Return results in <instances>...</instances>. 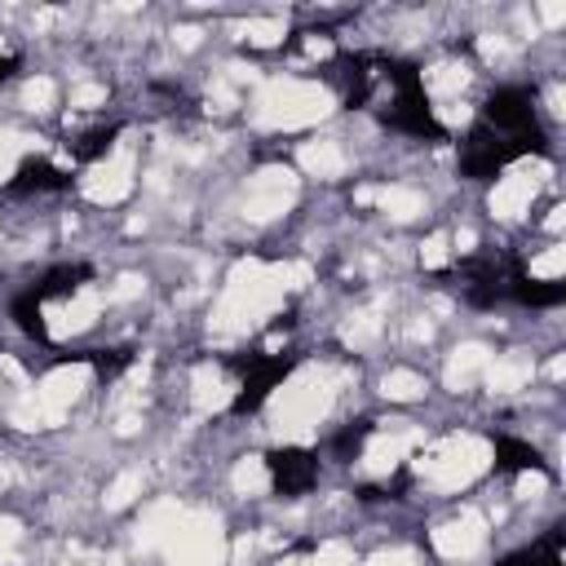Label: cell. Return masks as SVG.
<instances>
[{"instance_id":"1","label":"cell","mask_w":566,"mask_h":566,"mask_svg":"<svg viewBox=\"0 0 566 566\" xmlns=\"http://www.w3.org/2000/svg\"><path fill=\"white\" fill-rule=\"evenodd\" d=\"M380 80L394 88L389 106L376 111V119L389 128V133H402V137H416V142H447V128L442 119L433 115L429 106V93H424V80L411 62L402 57H380Z\"/></svg>"},{"instance_id":"2","label":"cell","mask_w":566,"mask_h":566,"mask_svg":"<svg viewBox=\"0 0 566 566\" xmlns=\"http://www.w3.org/2000/svg\"><path fill=\"white\" fill-rule=\"evenodd\" d=\"M301 363V349H283V354H261V349H243V354H226V367L243 376L239 394L230 398V416H252L265 407V398L274 394V385H283Z\"/></svg>"},{"instance_id":"3","label":"cell","mask_w":566,"mask_h":566,"mask_svg":"<svg viewBox=\"0 0 566 566\" xmlns=\"http://www.w3.org/2000/svg\"><path fill=\"white\" fill-rule=\"evenodd\" d=\"M478 119L504 137H517V142H531L539 155H548V133L535 115V88L531 84H500L486 93V102L478 106Z\"/></svg>"},{"instance_id":"4","label":"cell","mask_w":566,"mask_h":566,"mask_svg":"<svg viewBox=\"0 0 566 566\" xmlns=\"http://www.w3.org/2000/svg\"><path fill=\"white\" fill-rule=\"evenodd\" d=\"M522 155H539L531 142H517V137H504V133H495V128H486L482 119H473L469 124V133H464V142H460V177H469V181H495L500 177V168L504 164H513V159H522Z\"/></svg>"},{"instance_id":"5","label":"cell","mask_w":566,"mask_h":566,"mask_svg":"<svg viewBox=\"0 0 566 566\" xmlns=\"http://www.w3.org/2000/svg\"><path fill=\"white\" fill-rule=\"evenodd\" d=\"M504 265H509V256H500V252H478V256H464V261L451 265V270H438L433 279H438V283L460 279L464 305H473V310H495V305L504 301Z\"/></svg>"},{"instance_id":"6","label":"cell","mask_w":566,"mask_h":566,"mask_svg":"<svg viewBox=\"0 0 566 566\" xmlns=\"http://www.w3.org/2000/svg\"><path fill=\"white\" fill-rule=\"evenodd\" d=\"M265 469H270L274 495H283V500H296V495L314 491V482H318V455L310 447H274V451H265Z\"/></svg>"},{"instance_id":"7","label":"cell","mask_w":566,"mask_h":566,"mask_svg":"<svg viewBox=\"0 0 566 566\" xmlns=\"http://www.w3.org/2000/svg\"><path fill=\"white\" fill-rule=\"evenodd\" d=\"M380 57H385V53H340V57L332 62V75H336L340 97H345L349 111H358V106L371 102L376 80H380Z\"/></svg>"},{"instance_id":"8","label":"cell","mask_w":566,"mask_h":566,"mask_svg":"<svg viewBox=\"0 0 566 566\" xmlns=\"http://www.w3.org/2000/svg\"><path fill=\"white\" fill-rule=\"evenodd\" d=\"M71 186H75V177H71L66 168L49 164L44 155H27V159L13 168L4 195H13V199H22V195H62V190H71Z\"/></svg>"},{"instance_id":"9","label":"cell","mask_w":566,"mask_h":566,"mask_svg":"<svg viewBox=\"0 0 566 566\" xmlns=\"http://www.w3.org/2000/svg\"><path fill=\"white\" fill-rule=\"evenodd\" d=\"M504 270H509L504 274V296H513L517 305H526V310H553V305L566 301V283L562 279H531L526 265H522V256H509Z\"/></svg>"},{"instance_id":"10","label":"cell","mask_w":566,"mask_h":566,"mask_svg":"<svg viewBox=\"0 0 566 566\" xmlns=\"http://www.w3.org/2000/svg\"><path fill=\"white\" fill-rule=\"evenodd\" d=\"M491 447H495V473H500V478H513V473H522V469L553 473L548 460H544L531 442H522V438H513V433H495V429H491Z\"/></svg>"},{"instance_id":"11","label":"cell","mask_w":566,"mask_h":566,"mask_svg":"<svg viewBox=\"0 0 566 566\" xmlns=\"http://www.w3.org/2000/svg\"><path fill=\"white\" fill-rule=\"evenodd\" d=\"M9 318H13V327H18L27 340H35V345H49L44 301H40V292H35V287H22V292H13V301H9Z\"/></svg>"},{"instance_id":"12","label":"cell","mask_w":566,"mask_h":566,"mask_svg":"<svg viewBox=\"0 0 566 566\" xmlns=\"http://www.w3.org/2000/svg\"><path fill=\"white\" fill-rule=\"evenodd\" d=\"M88 279H93V265H88V261H71V265H53V270H44L40 283H31V287L40 292V301H62V296L80 292Z\"/></svg>"},{"instance_id":"13","label":"cell","mask_w":566,"mask_h":566,"mask_svg":"<svg viewBox=\"0 0 566 566\" xmlns=\"http://www.w3.org/2000/svg\"><path fill=\"white\" fill-rule=\"evenodd\" d=\"M119 128H124L119 119H115V124H93V128H84L75 142H66V146H71V159H75V164H97V159L115 146Z\"/></svg>"},{"instance_id":"14","label":"cell","mask_w":566,"mask_h":566,"mask_svg":"<svg viewBox=\"0 0 566 566\" xmlns=\"http://www.w3.org/2000/svg\"><path fill=\"white\" fill-rule=\"evenodd\" d=\"M57 363H88L97 371V380H115L133 363V349L128 345H115V349H80V354H57Z\"/></svg>"},{"instance_id":"15","label":"cell","mask_w":566,"mask_h":566,"mask_svg":"<svg viewBox=\"0 0 566 566\" xmlns=\"http://www.w3.org/2000/svg\"><path fill=\"white\" fill-rule=\"evenodd\" d=\"M371 429H376V420H371V416H358V420H349V424H340V429L332 433V455H336L340 464H349V460H358V451L367 447V438H371Z\"/></svg>"},{"instance_id":"16","label":"cell","mask_w":566,"mask_h":566,"mask_svg":"<svg viewBox=\"0 0 566 566\" xmlns=\"http://www.w3.org/2000/svg\"><path fill=\"white\" fill-rule=\"evenodd\" d=\"M562 544H566V522H553V526L531 544L535 566H566V562H562Z\"/></svg>"},{"instance_id":"17","label":"cell","mask_w":566,"mask_h":566,"mask_svg":"<svg viewBox=\"0 0 566 566\" xmlns=\"http://www.w3.org/2000/svg\"><path fill=\"white\" fill-rule=\"evenodd\" d=\"M495 566H535V553H531V544H526V548H513V553H504Z\"/></svg>"},{"instance_id":"18","label":"cell","mask_w":566,"mask_h":566,"mask_svg":"<svg viewBox=\"0 0 566 566\" xmlns=\"http://www.w3.org/2000/svg\"><path fill=\"white\" fill-rule=\"evenodd\" d=\"M18 66H22V57H18V53H9V57H0V84H4L9 75H18Z\"/></svg>"},{"instance_id":"19","label":"cell","mask_w":566,"mask_h":566,"mask_svg":"<svg viewBox=\"0 0 566 566\" xmlns=\"http://www.w3.org/2000/svg\"><path fill=\"white\" fill-rule=\"evenodd\" d=\"M292 323H296V310H287V314H279V318H274V323H270V327H274V332H287V327H292Z\"/></svg>"}]
</instances>
